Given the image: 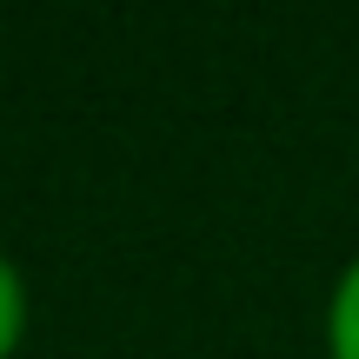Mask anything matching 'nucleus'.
Here are the masks:
<instances>
[{
  "mask_svg": "<svg viewBox=\"0 0 359 359\" xmlns=\"http://www.w3.org/2000/svg\"><path fill=\"white\" fill-rule=\"evenodd\" d=\"M326 339H333V359H359V259H353L346 273H339V286H333Z\"/></svg>",
  "mask_w": 359,
  "mask_h": 359,
  "instance_id": "nucleus-1",
  "label": "nucleus"
},
{
  "mask_svg": "<svg viewBox=\"0 0 359 359\" xmlns=\"http://www.w3.org/2000/svg\"><path fill=\"white\" fill-rule=\"evenodd\" d=\"M20 320H27V293H20V273L0 259V359L13 353V339H20Z\"/></svg>",
  "mask_w": 359,
  "mask_h": 359,
  "instance_id": "nucleus-2",
  "label": "nucleus"
}]
</instances>
